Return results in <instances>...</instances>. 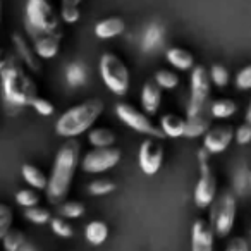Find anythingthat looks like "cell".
Returning a JSON list of instances; mask_svg holds the SVG:
<instances>
[{
    "label": "cell",
    "instance_id": "39",
    "mask_svg": "<svg viewBox=\"0 0 251 251\" xmlns=\"http://www.w3.org/2000/svg\"><path fill=\"white\" fill-rule=\"evenodd\" d=\"M31 107L35 108L36 112H38L40 115H52L53 112H55V107H53L52 103H50L49 100H45V98H40V97H36L35 100H33V103H31Z\"/></svg>",
    "mask_w": 251,
    "mask_h": 251
},
{
    "label": "cell",
    "instance_id": "4",
    "mask_svg": "<svg viewBox=\"0 0 251 251\" xmlns=\"http://www.w3.org/2000/svg\"><path fill=\"white\" fill-rule=\"evenodd\" d=\"M25 26L33 42L43 36H62L60 18L49 0H28L26 2Z\"/></svg>",
    "mask_w": 251,
    "mask_h": 251
},
{
    "label": "cell",
    "instance_id": "42",
    "mask_svg": "<svg viewBox=\"0 0 251 251\" xmlns=\"http://www.w3.org/2000/svg\"><path fill=\"white\" fill-rule=\"evenodd\" d=\"M7 60H9L7 53H5L4 50H0V71H2V69H4V67H5V64H7Z\"/></svg>",
    "mask_w": 251,
    "mask_h": 251
},
{
    "label": "cell",
    "instance_id": "10",
    "mask_svg": "<svg viewBox=\"0 0 251 251\" xmlns=\"http://www.w3.org/2000/svg\"><path fill=\"white\" fill-rule=\"evenodd\" d=\"M121 162V150L110 147V148H93L81 158V169L86 174H101Z\"/></svg>",
    "mask_w": 251,
    "mask_h": 251
},
{
    "label": "cell",
    "instance_id": "5",
    "mask_svg": "<svg viewBox=\"0 0 251 251\" xmlns=\"http://www.w3.org/2000/svg\"><path fill=\"white\" fill-rule=\"evenodd\" d=\"M98 71H100V77L105 86L108 88V91H112L117 97H124L129 91V69L115 53L105 52L100 59V64H98Z\"/></svg>",
    "mask_w": 251,
    "mask_h": 251
},
{
    "label": "cell",
    "instance_id": "13",
    "mask_svg": "<svg viewBox=\"0 0 251 251\" xmlns=\"http://www.w3.org/2000/svg\"><path fill=\"white\" fill-rule=\"evenodd\" d=\"M215 230L205 219L195 220L191 227V251H213Z\"/></svg>",
    "mask_w": 251,
    "mask_h": 251
},
{
    "label": "cell",
    "instance_id": "25",
    "mask_svg": "<svg viewBox=\"0 0 251 251\" xmlns=\"http://www.w3.org/2000/svg\"><path fill=\"white\" fill-rule=\"evenodd\" d=\"M237 112V103L229 98H219L210 105V115L213 119H229Z\"/></svg>",
    "mask_w": 251,
    "mask_h": 251
},
{
    "label": "cell",
    "instance_id": "40",
    "mask_svg": "<svg viewBox=\"0 0 251 251\" xmlns=\"http://www.w3.org/2000/svg\"><path fill=\"white\" fill-rule=\"evenodd\" d=\"M79 7H62V11H60V18H62L64 23H67V25H74V23L79 21Z\"/></svg>",
    "mask_w": 251,
    "mask_h": 251
},
{
    "label": "cell",
    "instance_id": "45",
    "mask_svg": "<svg viewBox=\"0 0 251 251\" xmlns=\"http://www.w3.org/2000/svg\"><path fill=\"white\" fill-rule=\"evenodd\" d=\"M246 122L251 124V100H250V105H248V110H246Z\"/></svg>",
    "mask_w": 251,
    "mask_h": 251
},
{
    "label": "cell",
    "instance_id": "38",
    "mask_svg": "<svg viewBox=\"0 0 251 251\" xmlns=\"http://www.w3.org/2000/svg\"><path fill=\"white\" fill-rule=\"evenodd\" d=\"M234 141L237 145H250L251 143V124L244 122L234 131Z\"/></svg>",
    "mask_w": 251,
    "mask_h": 251
},
{
    "label": "cell",
    "instance_id": "41",
    "mask_svg": "<svg viewBox=\"0 0 251 251\" xmlns=\"http://www.w3.org/2000/svg\"><path fill=\"white\" fill-rule=\"evenodd\" d=\"M226 251H250V246H248L246 239H243V237H236V239H232L229 244H227Z\"/></svg>",
    "mask_w": 251,
    "mask_h": 251
},
{
    "label": "cell",
    "instance_id": "36",
    "mask_svg": "<svg viewBox=\"0 0 251 251\" xmlns=\"http://www.w3.org/2000/svg\"><path fill=\"white\" fill-rule=\"evenodd\" d=\"M16 201H18L21 206H26V208H29V206H36V205H38L40 196L36 195L33 189H21V191L16 195Z\"/></svg>",
    "mask_w": 251,
    "mask_h": 251
},
{
    "label": "cell",
    "instance_id": "47",
    "mask_svg": "<svg viewBox=\"0 0 251 251\" xmlns=\"http://www.w3.org/2000/svg\"><path fill=\"white\" fill-rule=\"evenodd\" d=\"M0 16H2V4H0Z\"/></svg>",
    "mask_w": 251,
    "mask_h": 251
},
{
    "label": "cell",
    "instance_id": "20",
    "mask_svg": "<svg viewBox=\"0 0 251 251\" xmlns=\"http://www.w3.org/2000/svg\"><path fill=\"white\" fill-rule=\"evenodd\" d=\"M60 38L62 36H43L33 42L35 52L40 59H53L60 50Z\"/></svg>",
    "mask_w": 251,
    "mask_h": 251
},
{
    "label": "cell",
    "instance_id": "44",
    "mask_svg": "<svg viewBox=\"0 0 251 251\" xmlns=\"http://www.w3.org/2000/svg\"><path fill=\"white\" fill-rule=\"evenodd\" d=\"M18 251H36V248L35 246H33V244L31 243H25V244H23V246L21 248H19V250Z\"/></svg>",
    "mask_w": 251,
    "mask_h": 251
},
{
    "label": "cell",
    "instance_id": "46",
    "mask_svg": "<svg viewBox=\"0 0 251 251\" xmlns=\"http://www.w3.org/2000/svg\"><path fill=\"white\" fill-rule=\"evenodd\" d=\"M250 188H251V172H250Z\"/></svg>",
    "mask_w": 251,
    "mask_h": 251
},
{
    "label": "cell",
    "instance_id": "21",
    "mask_svg": "<svg viewBox=\"0 0 251 251\" xmlns=\"http://www.w3.org/2000/svg\"><path fill=\"white\" fill-rule=\"evenodd\" d=\"M210 129V121L205 115V110L193 117H186L184 122V136L186 138H198L203 136Z\"/></svg>",
    "mask_w": 251,
    "mask_h": 251
},
{
    "label": "cell",
    "instance_id": "22",
    "mask_svg": "<svg viewBox=\"0 0 251 251\" xmlns=\"http://www.w3.org/2000/svg\"><path fill=\"white\" fill-rule=\"evenodd\" d=\"M84 237H86L88 243L93 244V246H100L108 237V226L103 220H91V222L84 227Z\"/></svg>",
    "mask_w": 251,
    "mask_h": 251
},
{
    "label": "cell",
    "instance_id": "27",
    "mask_svg": "<svg viewBox=\"0 0 251 251\" xmlns=\"http://www.w3.org/2000/svg\"><path fill=\"white\" fill-rule=\"evenodd\" d=\"M153 81L157 83V86L160 88V90H174V88H177V84H179V76L174 73V71L160 69L155 73Z\"/></svg>",
    "mask_w": 251,
    "mask_h": 251
},
{
    "label": "cell",
    "instance_id": "12",
    "mask_svg": "<svg viewBox=\"0 0 251 251\" xmlns=\"http://www.w3.org/2000/svg\"><path fill=\"white\" fill-rule=\"evenodd\" d=\"M234 141V129L230 126H219V127H210L203 134V148L210 155H219L229 148Z\"/></svg>",
    "mask_w": 251,
    "mask_h": 251
},
{
    "label": "cell",
    "instance_id": "8",
    "mask_svg": "<svg viewBox=\"0 0 251 251\" xmlns=\"http://www.w3.org/2000/svg\"><path fill=\"white\" fill-rule=\"evenodd\" d=\"M210 90H212V81L208 76V69L203 66H195L191 69V98L186 108V117H193L205 110Z\"/></svg>",
    "mask_w": 251,
    "mask_h": 251
},
{
    "label": "cell",
    "instance_id": "14",
    "mask_svg": "<svg viewBox=\"0 0 251 251\" xmlns=\"http://www.w3.org/2000/svg\"><path fill=\"white\" fill-rule=\"evenodd\" d=\"M141 107L147 115H155L162 105V90L155 81H147L141 90Z\"/></svg>",
    "mask_w": 251,
    "mask_h": 251
},
{
    "label": "cell",
    "instance_id": "24",
    "mask_svg": "<svg viewBox=\"0 0 251 251\" xmlns=\"http://www.w3.org/2000/svg\"><path fill=\"white\" fill-rule=\"evenodd\" d=\"M66 81L69 86H83L88 81V69L83 62H71L66 67Z\"/></svg>",
    "mask_w": 251,
    "mask_h": 251
},
{
    "label": "cell",
    "instance_id": "6",
    "mask_svg": "<svg viewBox=\"0 0 251 251\" xmlns=\"http://www.w3.org/2000/svg\"><path fill=\"white\" fill-rule=\"evenodd\" d=\"M198 164H200V179L195 186V195H193V200H195V205L198 208H208L213 203L217 195V181L215 176H213L212 169L208 165V157L210 153L201 148L198 150Z\"/></svg>",
    "mask_w": 251,
    "mask_h": 251
},
{
    "label": "cell",
    "instance_id": "43",
    "mask_svg": "<svg viewBox=\"0 0 251 251\" xmlns=\"http://www.w3.org/2000/svg\"><path fill=\"white\" fill-rule=\"evenodd\" d=\"M81 0H62V7H77Z\"/></svg>",
    "mask_w": 251,
    "mask_h": 251
},
{
    "label": "cell",
    "instance_id": "32",
    "mask_svg": "<svg viewBox=\"0 0 251 251\" xmlns=\"http://www.w3.org/2000/svg\"><path fill=\"white\" fill-rule=\"evenodd\" d=\"M25 217L29 222L38 224V226H43V224L50 222V219H52L49 210L42 208V206H29V208H26Z\"/></svg>",
    "mask_w": 251,
    "mask_h": 251
},
{
    "label": "cell",
    "instance_id": "15",
    "mask_svg": "<svg viewBox=\"0 0 251 251\" xmlns=\"http://www.w3.org/2000/svg\"><path fill=\"white\" fill-rule=\"evenodd\" d=\"M165 38V29L160 23H150L141 36V50L145 53H151L160 49Z\"/></svg>",
    "mask_w": 251,
    "mask_h": 251
},
{
    "label": "cell",
    "instance_id": "3",
    "mask_svg": "<svg viewBox=\"0 0 251 251\" xmlns=\"http://www.w3.org/2000/svg\"><path fill=\"white\" fill-rule=\"evenodd\" d=\"M103 101L98 100V98L67 108L55 124L57 134L62 138H76L79 134L86 133L98 121V117L103 114Z\"/></svg>",
    "mask_w": 251,
    "mask_h": 251
},
{
    "label": "cell",
    "instance_id": "26",
    "mask_svg": "<svg viewBox=\"0 0 251 251\" xmlns=\"http://www.w3.org/2000/svg\"><path fill=\"white\" fill-rule=\"evenodd\" d=\"M23 177H25L26 182H28L29 186H33L35 189H47L49 179H47V176L43 174L38 167H35V165H29V164L23 165Z\"/></svg>",
    "mask_w": 251,
    "mask_h": 251
},
{
    "label": "cell",
    "instance_id": "28",
    "mask_svg": "<svg viewBox=\"0 0 251 251\" xmlns=\"http://www.w3.org/2000/svg\"><path fill=\"white\" fill-rule=\"evenodd\" d=\"M112 191H115V182L112 179H105V177L95 179L88 186V193L91 196H105V195H110Z\"/></svg>",
    "mask_w": 251,
    "mask_h": 251
},
{
    "label": "cell",
    "instance_id": "31",
    "mask_svg": "<svg viewBox=\"0 0 251 251\" xmlns=\"http://www.w3.org/2000/svg\"><path fill=\"white\" fill-rule=\"evenodd\" d=\"M208 76H210V81L219 88H226L227 84H229V71L224 66H220V64H215V66L210 67Z\"/></svg>",
    "mask_w": 251,
    "mask_h": 251
},
{
    "label": "cell",
    "instance_id": "11",
    "mask_svg": "<svg viewBox=\"0 0 251 251\" xmlns=\"http://www.w3.org/2000/svg\"><path fill=\"white\" fill-rule=\"evenodd\" d=\"M164 162V147L160 141L145 140L138 151V164L143 174L155 176L162 167Z\"/></svg>",
    "mask_w": 251,
    "mask_h": 251
},
{
    "label": "cell",
    "instance_id": "37",
    "mask_svg": "<svg viewBox=\"0 0 251 251\" xmlns=\"http://www.w3.org/2000/svg\"><path fill=\"white\" fill-rule=\"evenodd\" d=\"M236 88L241 91L251 90V64L239 71L236 74Z\"/></svg>",
    "mask_w": 251,
    "mask_h": 251
},
{
    "label": "cell",
    "instance_id": "35",
    "mask_svg": "<svg viewBox=\"0 0 251 251\" xmlns=\"http://www.w3.org/2000/svg\"><path fill=\"white\" fill-rule=\"evenodd\" d=\"M12 224V208L4 203H0V239L7 234Z\"/></svg>",
    "mask_w": 251,
    "mask_h": 251
},
{
    "label": "cell",
    "instance_id": "7",
    "mask_svg": "<svg viewBox=\"0 0 251 251\" xmlns=\"http://www.w3.org/2000/svg\"><path fill=\"white\" fill-rule=\"evenodd\" d=\"M115 115L121 119V122H124L127 127H131L133 131L141 134H147L150 138H157V140H164V134L158 129L157 126L150 121V115H147L143 110H138L136 107H133L131 103L121 101L114 107Z\"/></svg>",
    "mask_w": 251,
    "mask_h": 251
},
{
    "label": "cell",
    "instance_id": "1",
    "mask_svg": "<svg viewBox=\"0 0 251 251\" xmlns=\"http://www.w3.org/2000/svg\"><path fill=\"white\" fill-rule=\"evenodd\" d=\"M79 150L81 147L76 140H67L57 151L52 174L47 182V196L50 203H60L69 193L79 165Z\"/></svg>",
    "mask_w": 251,
    "mask_h": 251
},
{
    "label": "cell",
    "instance_id": "34",
    "mask_svg": "<svg viewBox=\"0 0 251 251\" xmlns=\"http://www.w3.org/2000/svg\"><path fill=\"white\" fill-rule=\"evenodd\" d=\"M250 188V172L246 167H241V171L236 172L234 176V195L243 196L246 193V189Z\"/></svg>",
    "mask_w": 251,
    "mask_h": 251
},
{
    "label": "cell",
    "instance_id": "19",
    "mask_svg": "<svg viewBox=\"0 0 251 251\" xmlns=\"http://www.w3.org/2000/svg\"><path fill=\"white\" fill-rule=\"evenodd\" d=\"M184 119L176 114H165L160 119L158 129L162 131L164 138H181L184 136Z\"/></svg>",
    "mask_w": 251,
    "mask_h": 251
},
{
    "label": "cell",
    "instance_id": "16",
    "mask_svg": "<svg viewBox=\"0 0 251 251\" xmlns=\"http://www.w3.org/2000/svg\"><path fill=\"white\" fill-rule=\"evenodd\" d=\"M12 40H14V45H16V50H18V55L21 57L23 62H25L31 71H35V73H40V69H42L40 57L36 55L35 50L29 47V43L25 40V36H21L19 33H16V35L12 36Z\"/></svg>",
    "mask_w": 251,
    "mask_h": 251
},
{
    "label": "cell",
    "instance_id": "29",
    "mask_svg": "<svg viewBox=\"0 0 251 251\" xmlns=\"http://www.w3.org/2000/svg\"><path fill=\"white\" fill-rule=\"evenodd\" d=\"M84 205L81 201H66L60 203L57 212L62 219H79L81 215L84 213Z\"/></svg>",
    "mask_w": 251,
    "mask_h": 251
},
{
    "label": "cell",
    "instance_id": "33",
    "mask_svg": "<svg viewBox=\"0 0 251 251\" xmlns=\"http://www.w3.org/2000/svg\"><path fill=\"white\" fill-rule=\"evenodd\" d=\"M50 226H52V230L57 234L59 237H64V239H69V237L74 236V229L66 219L62 217H55V219H50Z\"/></svg>",
    "mask_w": 251,
    "mask_h": 251
},
{
    "label": "cell",
    "instance_id": "17",
    "mask_svg": "<svg viewBox=\"0 0 251 251\" xmlns=\"http://www.w3.org/2000/svg\"><path fill=\"white\" fill-rule=\"evenodd\" d=\"M126 31V23L121 18H107L95 25V35L100 40H110Z\"/></svg>",
    "mask_w": 251,
    "mask_h": 251
},
{
    "label": "cell",
    "instance_id": "23",
    "mask_svg": "<svg viewBox=\"0 0 251 251\" xmlns=\"http://www.w3.org/2000/svg\"><path fill=\"white\" fill-rule=\"evenodd\" d=\"M115 140V133L107 127H95L88 133V141L93 148H110L114 147Z\"/></svg>",
    "mask_w": 251,
    "mask_h": 251
},
{
    "label": "cell",
    "instance_id": "2",
    "mask_svg": "<svg viewBox=\"0 0 251 251\" xmlns=\"http://www.w3.org/2000/svg\"><path fill=\"white\" fill-rule=\"evenodd\" d=\"M2 77V88L7 103L14 107H26L31 105L38 95H36L35 81L26 74L23 66L16 59H9L5 67L0 71Z\"/></svg>",
    "mask_w": 251,
    "mask_h": 251
},
{
    "label": "cell",
    "instance_id": "18",
    "mask_svg": "<svg viewBox=\"0 0 251 251\" xmlns=\"http://www.w3.org/2000/svg\"><path fill=\"white\" fill-rule=\"evenodd\" d=\"M165 59L172 67L179 71H189L195 67V57L191 52L181 49V47H172L165 52Z\"/></svg>",
    "mask_w": 251,
    "mask_h": 251
},
{
    "label": "cell",
    "instance_id": "30",
    "mask_svg": "<svg viewBox=\"0 0 251 251\" xmlns=\"http://www.w3.org/2000/svg\"><path fill=\"white\" fill-rule=\"evenodd\" d=\"M2 239H4L5 251H18L19 248H21L23 244L26 243L25 234H23L21 230H16V229H9L7 234H5Z\"/></svg>",
    "mask_w": 251,
    "mask_h": 251
},
{
    "label": "cell",
    "instance_id": "9",
    "mask_svg": "<svg viewBox=\"0 0 251 251\" xmlns=\"http://www.w3.org/2000/svg\"><path fill=\"white\" fill-rule=\"evenodd\" d=\"M236 213H237V196L232 191H224L220 196L217 208L213 212V230L215 236L226 237L230 234L236 222Z\"/></svg>",
    "mask_w": 251,
    "mask_h": 251
}]
</instances>
